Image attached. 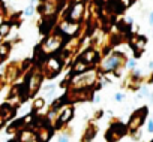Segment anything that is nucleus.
I'll return each instance as SVG.
<instances>
[{
    "label": "nucleus",
    "instance_id": "f257e3e1",
    "mask_svg": "<svg viewBox=\"0 0 153 142\" xmlns=\"http://www.w3.org/2000/svg\"><path fill=\"white\" fill-rule=\"evenodd\" d=\"M146 117H147V108H146V106H144V108H140L138 111H135V112L131 115L129 123H128V126H126L128 133H131V135L138 133L140 127H141V126L144 124V121H146Z\"/></svg>",
    "mask_w": 153,
    "mask_h": 142
},
{
    "label": "nucleus",
    "instance_id": "f03ea898",
    "mask_svg": "<svg viewBox=\"0 0 153 142\" xmlns=\"http://www.w3.org/2000/svg\"><path fill=\"white\" fill-rule=\"evenodd\" d=\"M126 133H128L126 126L122 124L120 121H116V123H113V124L110 126V129L107 130L105 139H107V142H117V141H120Z\"/></svg>",
    "mask_w": 153,
    "mask_h": 142
},
{
    "label": "nucleus",
    "instance_id": "7ed1b4c3",
    "mask_svg": "<svg viewBox=\"0 0 153 142\" xmlns=\"http://www.w3.org/2000/svg\"><path fill=\"white\" fill-rule=\"evenodd\" d=\"M17 142H41V139L38 138V135H36L35 130L23 129V130L18 133V139H17Z\"/></svg>",
    "mask_w": 153,
    "mask_h": 142
},
{
    "label": "nucleus",
    "instance_id": "20e7f679",
    "mask_svg": "<svg viewBox=\"0 0 153 142\" xmlns=\"http://www.w3.org/2000/svg\"><path fill=\"white\" fill-rule=\"evenodd\" d=\"M122 60H123V55H122V54H113L111 57H108V58L105 60V63H104V69H105V70L117 69V67L120 66Z\"/></svg>",
    "mask_w": 153,
    "mask_h": 142
},
{
    "label": "nucleus",
    "instance_id": "39448f33",
    "mask_svg": "<svg viewBox=\"0 0 153 142\" xmlns=\"http://www.w3.org/2000/svg\"><path fill=\"white\" fill-rule=\"evenodd\" d=\"M74 115V109L72 108H65L62 114H59V118H57V123H56V127H60L63 126L65 123H68Z\"/></svg>",
    "mask_w": 153,
    "mask_h": 142
},
{
    "label": "nucleus",
    "instance_id": "423d86ee",
    "mask_svg": "<svg viewBox=\"0 0 153 142\" xmlns=\"http://www.w3.org/2000/svg\"><path fill=\"white\" fill-rule=\"evenodd\" d=\"M98 133V127H95L93 124H89L87 129L84 130V135H83V142H90Z\"/></svg>",
    "mask_w": 153,
    "mask_h": 142
},
{
    "label": "nucleus",
    "instance_id": "0eeeda50",
    "mask_svg": "<svg viewBox=\"0 0 153 142\" xmlns=\"http://www.w3.org/2000/svg\"><path fill=\"white\" fill-rule=\"evenodd\" d=\"M0 117H2L3 121H6V120H9L11 117H14V109H12V106L5 105V106L0 108Z\"/></svg>",
    "mask_w": 153,
    "mask_h": 142
},
{
    "label": "nucleus",
    "instance_id": "6e6552de",
    "mask_svg": "<svg viewBox=\"0 0 153 142\" xmlns=\"http://www.w3.org/2000/svg\"><path fill=\"white\" fill-rule=\"evenodd\" d=\"M59 45H60L59 38H51V39L44 45V49H45V51H54V49H57V48H59Z\"/></svg>",
    "mask_w": 153,
    "mask_h": 142
},
{
    "label": "nucleus",
    "instance_id": "1a4fd4ad",
    "mask_svg": "<svg viewBox=\"0 0 153 142\" xmlns=\"http://www.w3.org/2000/svg\"><path fill=\"white\" fill-rule=\"evenodd\" d=\"M62 32L63 33H68V35H72L78 30V24H72V23H63L62 24Z\"/></svg>",
    "mask_w": 153,
    "mask_h": 142
},
{
    "label": "nucleus",
    "instance_id": "9d476101",
    "mask_svg": "<svg viewBox=\"0 0 153 142\" xmlns=\"http://www.w3.org/2000/svg\"><path fill=\"white\" fill-rule=\"evenodd\" d=\"M134 48H137L138 49V54L144 49V45H146V38H143V36H135L134 38Z\"/></svg>",
    "mask_w": 153,
    "mask_h": 142
},
{
    "label": "nucleus",
    "instance_id": "9b49d317",
    "mask_svg": "<svg viewBox=\"0 0 153 142\" xmlns=\"http://www.w3.org/2000/svg\"><path fill=\"white\" fill-rule=\"evenodd\" d=\"M83 14V5L78 3L76 6H74V9L71 11V20H78Z\"/></svg>",
    "mask_w": 153,
    "mask_h": 142
},
{
    "label": "nucleus",
    "instance_id": "f8f14e48",
    "mask_svg": "<svg viewBox=\"0 0 153 142\" xmlns=\"http://www.w3.org/2000/svg\"><path fill=\"white\" fill-rule=\"evenodd\" d=\"M95 57H96V52H95L93 49H89V51H86V52L83 54V60H81V61H93Z\"/></svg>",
    "mask_w": 153,
    "mask_h": 142
},
{
    "label": "nucleus",
    "instance_id": "ddd939ff",
    "mask_svg": "<svg viewBox=\"0 0 153 142\" xmlns=\"http://www.w3.org/2000/svg\"><path fill=\"white\" fill-rule=\"evenodd\" d=\"M42 106H44V99H36L33 102V109L39 111V109H42Z\"/></svg>",
    "mask_w": 153,
    "mask_h": 142
},
{
    "label": "nucleus",
    "instance_id": "4468645a",
    "mask_svg": "<svg viewBox=\"0 0 153 142\" xmlns=\"http://www.w3.org/2000/svg\"><path fill=\"white\" fill-rule=\"evenodd\" d=\"M8 51H9V45H8V43H3L2 46H0V55H2V57L6 55Z\"/></svg>",
    "mask_w": 153,
    "mask_h": 142
},
{
    "label": "nucleus",
    "instance_id": "2eb2a0df",
    "mask_svg": "<svg viewBox=\"0 0 153 142\" xmlns=\"http://www.w3.org/2000/svg\"><path fill=\"white\" fill-rule=\"evenodd\" d=\"M8 32H9V24H2L0 26V33L2 35H8Z\"/></svg>",
    "mask_w": 153,
    "mask_h": 142
},
{
    "label": "nucleus",
    "instance_id": "dca6fc26",
    "mask_svg": "<svg viewBox=\"0 0 153 142\" xmlns=\"http://www.w3.org/2000/svg\"><path fill=\"white\" fill-rule=\"evenodd\" d=\"M147 96H150V93H149V90L144 87L141 91H140V94H138V97H147Z\"/></svg>",
    "mask_w": 153,
    "mask_h": 142
},
{
    "label": "nucleus",
    "instance_id": "f3484780",
    "mask_svg": "<svg viewBox=\"0 0 153 142\" xmlns=\"http://www.w3.org/2000/svg\"><path fill=\"white\" fill-rule=\"evenodd\" d=\"M74 69L76 70V72H81V70H84V69H86V64H83V63H78V64H76Z\"/></svg>",
    "mask_w": 153,
    "mask_h": 142
},
{
    "label": "nucleus",
    "instance_id": "a211bd4d",
    "mask_svg": "<svg viewBox=\"0 0 153 142\" xmlns=\"http://www.w3.org/2000/svg\"><path fill=\"white\" fill-rule=\"evenodd\" d=\"M147 130H149L150 133H153V120H149V121H147Z\"/></svg>",
    "mask_w": 153,
    "mask_h": 142
},
{
    "label": "nucleus",
    "instance_id": "6ab92c4d",
    "mask_svg": "<svg viewBox=\"0 0 153 142\" xmlns=\"http://www.w3.org/2000/svg\"><path fill=\"white\" fill-rule=\"evenodd\" d=\"M59 142H69V139H68L66 135H60L59 136Z\"/></svg>",
    "mask_w": 153,
    "mask_h": 142
},
{
    "label": "nucleus",
    "instance_id": "aec40b11",
    "mask_svg": "<svg viewBox=\"0 0 153 142\" xmlns=\"http://www.w3.org/2000/svg\"><path fill=\"white\" fill-rule=\"evenodd\" d=\"M123 99H125V94H122V93H117V94H116V100H117V102H122Z\"/></svg>",
    "mask_w": 153,
    "mask_h": 142
},
{
    "label": "nucleus",
    "instance_id": "412c9836",
    "mask_svg": "<svg viewBox=\"0 0 153 142\" xmlns=\"http://www.w3.org/2000/svg\"><path fill=\"white\" fill-rule=\"evenodd\" d=\"M128 67H135V60H129L128 61Z\"/></svg>",
    "mask_w": 153,
    "mask_h": 142
},
{
    "label": "nucleus",
    "instance_id": "4be33fe9",
    "mask_svg": "<svg viewBox=\"0 0 153 142\" xmlns=\"http://www.w3.org/2000/svg\"><path fill=\"white\" fill-rule=\"evenodd\" d=\"M149 24H150V26H153V11L150 12V17H149Z\"/></svg>",
    "mask_w": 153,
    "mask_h": 142
},
{
    "label": "nucleus",
    "instance_id": "5701e85b",
    "mask_svg": "<svg viewBox=\"0 0 153 142\" xmlns=\"http://www.w3.org/2000/svg\"><path fill=\"white\" fill-rule=\"evenodd\" d=\"M33 14V8H27V11H26V15H32Z\"/></svg>",
    "mask_w": 153,
    "mask_h": 142
},
{
    "label": "nucleus",
    "instance_id": "b1692460",
    "mask_svg": "<svg viewBox=\"0 0 153 142\" xmlns=\"http://www.w3.org/2000/svg\"><path fill=\"white\" fill-rule=\"evenodd\" d=\"M149 67H150V70H153V61H150V63H149Z\"/></svg>",
    "mask_w": 153,
    "mask_h": 142
},
{
    "label": "nucleus",
    "instance_id": "393cba45",
    "mask_svg": "<svg viewBox=\"0 0 153 142\" xmlns=\"http://www.w3.org/2000/svg\"><path fill=\"white\" fill-rule=\"evenodd\" d=\"M150 142H153V139H152V141H150Z\"/></svg>",
    "mask_w": 153,
    "mask_h": 142
}]
</instances>
